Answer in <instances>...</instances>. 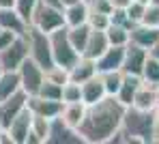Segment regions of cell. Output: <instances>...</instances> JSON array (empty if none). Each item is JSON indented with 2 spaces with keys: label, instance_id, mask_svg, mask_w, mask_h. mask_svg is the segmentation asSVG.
I'll use <instances>...</instances> for the list:
<instances>
[{
  "label": "cell",
  "instance_id": "obj_1",
  "mask_svg": "<svg viewBox=\"0 0 159 144\" xmlns=\"http://www.w3.org/2000/svg\"><path fill=\"white\" fill-rule=\"evenodd\" d=\"M125 106L114 97L106 95L101 101L93 103L86 108V116L78 127L82 140L88 144H106L110 138L120 129L123 116H125Z\"/></svg>",
  "mask_w": 159,
  "mask_h": 144
},
{
  "label": "cell",
  "instance_id": "obj_2",
  "mask_svg": "<svg viewBox=\"0 0 159 144\" xmlns=\"http://www.w3.org/2000/svg\"><path fill=\"white\" fill-rule=\"evenodd\" d=\"M153 118L155 112H146V110H138L129 106L123 116V129L127 131V136L131 138V142H151V133H153Z\"/></svg>",
  "mask_w": 159,
  "mask_h": 144
},
{
  "label": "cell",
  "instance_id": "obj_3",
  "mask_svg": "<svg viewBox=\"0 0 159 144\" xmlns=\"http://www.w3.org/2000/svg\"><path fill=\"white\" fill-rule=\"evenodd\" d=\"M26 39H28V56L32 58L37 65H41V67H43V71H45V69H50V67H54L50 34L28 24Z\"/></svg>",
  "mask_w": 159,
  "mask_h": 144
},
{
  "label": "cell",
  "instance_id": "obj_4",
  "mask_svg": "<svg viewBox=\"0 0 159 144\" xmlns=\"http://www.w3.org/2000/svg\"><path fill=\"white\" fill-rule=\"evenodd\" d=\"M30 26L43 30V32H54V30L67 26L65 24V9H54L50 4H45L43 0H39L30 13V20H28Z\"/></svg>",
  "mask_w": 159,
  "mask_h": 144
},
{
  "label": "cell",
  "instance_id": "obj_5",
  "mask_svg": "<svg viewBox=\"0 0 159 144\" xmlns=\"http://www.w3.org/2000/svg\"><path fill=\"white\" fill-rule=\"evenodd\" d=\"M50 43H52L54 65H58V67L71 69V67L78 62V58L82 56V54H78V52H75V47H73V45H71V41H69L67 26H62V28L50 32Z\"/></svg>",
  "mask_w": 159,
  "mask_h": 144
},
{
  "label": "cell",
  "instance_id": "obj_6",
  "mask_svg": "<svg viewBox=\"0 0 159 144\" xmlns=\"http://www.w3.org/2000/svg\"><path fill=\"white\" fill-rule=\"evenodd\" d=\"M28 58V39L26 34L15 37V41L11 45H7L4 50H0V65L4 71H17L20 65Z\"/></svg>",
  "mask_w": 159,
  "mask_h": 144
},
{
  "label": "cell",
  "instance_id": "obj_7",
  "mask_svg": "<svg viewBox=\"0 0 159 144\" xmlns=\"http://www.w3.org/2000/svg\"><path fill=\"white\" fill-rule=\"evenodd\" d=\"M17 73H20L22 90H26L28 95H37L39 88H41V84H43V80H45V71H43V67L37 65L32 58L28 56L26 60L20 65Z\"/></svg>",
  "mask_w": 159,
  "mask_h": 144
},
{
  "label": "cell",
  "instance_id": "obj_8",
  "mask_svg": "<svg viewBox=\"0 0 159 144\" xmlns=\"http://www.w3.org/2000/svg\"><path fill=\"white\" fill-rule=\"evenodd\" d=\"M26 106H28V92L22 90V88L15 95L7 97V99H0V125H2V129H7L11 125V120L20 114Z\"/></svg>",
  "mask_w": 159,
  "mask_h": 144
},
{
  "label": "cell",
  "instance_id": "obj_9",
  "mask_svg": "<svg viewBox=\"0 0 159 144\" xmlns=\"http://www.w3.org/2000/svg\"><path fill=\"white\" fill-rule=\"evenodd\" d=\"M45 144H84L82 136L78 129L69 127L67 123H62L60 116L52 118V127H50V136Z\"/></svg>",
  "mask_w": 159,
  "mask_h": 144
},
{
  "label": "cell",
  "instance_id": "obj_10",
  "mask_svg": "<svg viewBox=\"0 0 159 144\" xmlns=\"http://www.w3.org/2000/svg\"><path fill=\"white\" fill-rule=\"evenodd\" d=\"M125 47H127V45H110L106 52L95 60V62H97V73L123 69V62H125Z\"/></svg>",
  "mask_w": 159,
  "mask_h": 144
},
{
  "label": "cell",
  "instance_id": "obj_11",
  "mask_svg": "<svg viewBox=\"0 0 159 144\" xmlns=\"http://www.w3.org/2000/svg\"><path fill=\"white\" fill-rule=\"evenodd\" d=\"M146 58H148V50H144V47H140L135 43H127L123 71L125 73H133V75H142V69H144Z\"/></svg>",
  "mask_w": 159,
  "mask_h": 144
},
{
  "label": "cell",
  "instance_id": "obj_12",
  "mask_svg": "<svg viewBox=\"0 0 159 144\" xmlns=\"http://www.w3.org/2000/svg\"><path fill=\"white\" fill-rule=\"evenodd\" d=\"M30 123H32V112H30V108L26 106L20 114L11 120V125L7 127V131H9L13 144H26L28 131H30Z\"/></svg>",
  "mask_w": 159,
  "mask_h": 144
},
{
  "label": "cell",
  "instance_id": "obj_13",
  "mask_svg": "<svg viewBox=\"0 0 159 144\" xmlns=\"http://www.w3.org/2000/svg\"><path fill=\"white\" fill-rule=\"evenodd\" d=\"M28 108H30L32 114L45 116V118H56L62 110V101L45 99L41 95H28Z\"/></svg>",
  "mask_w": 159,
  "mask_h": 144
},
{
  "label": "cell",
  "instance_id": "obj_14",
  "mask_svg": "<svg viewBox=\"0 0 159 144\" xmlns=\"http://www.w3.org/2000/svg\"><path fill=\"white\" fill-rule=\"evenodd\" d=\"M106 86L101 80V73H95L93 78H88L86 82H82V101L86 106H93L97 101H101L106 97Z\"/></svg>",
  "mask_w": 159,
  "mask_h": 144
},
{
  "label": "cell",
  "instance_id": "obj_15",
  "mask_svg": "<svg viewBox=\"0 0 159 144\" xmlns=\"http://www.w3.org/2000/svg\"><path fill=\"white\" fill-rule=\"evenodd\" d=\"M50 127H52V118L32 114V123H30L26 144H45L48 142V136H50Z\"/></svg>",
  "mask_w": 159,
  "mask_h": 144
},
{
  "label": "cell",
  "instance_id": "obj_16",
  "mask_svg": "<svg viewBox=\"0 0 159 144\" xmlns=\"http://www.w3.org/2000/svg\"><path fill=\"white\" fill-rule=\"evenodd\" d=\"M0 28L13 30L15 34H26L28 22L20 15V11H17L15 7H11V9H0Z\"/></svg>",
  "mask_w": 159,
  "mask_h": 144
},
{
  "label": "cell",
  "instance_id": "obj_17",
  "mask_svg": "<svg viewBox=\"0 0 159 144\" xmlns=\"http://www.w3.org/2000/svg\"><path fill=\"white\" fill-rule=\"evenodd\" d=\"M159 41V28H151V26H144V24H135L129 30V43H135L144 50H148L153 43Z\"/></svg>",
  "mask_w": 159,
  "mask_h": 144
},
{
  "label": "cell",
  "instance_id": "obj_18",
  "mask_svg": "<svg viewBox=\"0 0 159 144\" xmlns=\"http://www.w3.org/2000/svg\"><path fill=\"white\" fill-rule=\"evenodd\" d=\"M107 47H110V41H107L106 30L90 28V37H88V43H86V50H84L82 56H88V58H93V60H97Z\"/></svg>",
  "mask_w": 159,
  "mask_h": 144
},
{
  "label": "cell",
  "instance_id": "obj_19",
  "mask_svg": "<svg viewBox=\"0 0 159 144\" xmlns=\"http://www.w3.org/2000/svg\"><path fill=\"white\" fill-rule=\"evenodd\" d=\"M140 84H142V75H133V73H125L123 71V84H120L118 92H116V99L125 108H129L133 103V95H135V90H138Z\"/></svg>",
  "mask_w": 159,
  "mask_h": 144
},
{
  "label": "cell",
  "instance_id": "obj_20",
  "mask_svg": "<svg viewBox=\"0 0 159 144\" xmlns=\"http://www.w3.org/2000/svg\"><path fill=\"white\" fill-rule=\"evenodd\" d=\"M95 73H97V62H95L93 58H88V56H80L78 62L69 69V80L82 84V82H86L88 78H93Z\"/></svg>",
  "mask_w": 159,
  "mask_h": 144
},
{
  "label": "cell",
  "instance_id": "obj_21",
  "mask_svg": "<svg viewBox=\"0 0 159 144\" xmlns=\"http://www.w3.org/2000/svg\"><path fill=\"white\" fill-rule=\"evenodd\" d=\"M86 103L84 101H73V103H62V110H60V118H62V123H67L69 127H73V129H78L80 125H82V120H84V116H86Z\"/></svg>",
  "mask_w": 159,
  "mask_h": 144
},
{
  "label": "cell",
  "instance_id": "obj_22",
  "mask_svg": "<svg viewBox=\"0 0 159 144\" xmlns=\"http://www.w3.org/2000/svg\"><path fill=\"white\" fill-rule=\"evenodd\" d=\"M131 106H133V108H138V110L155 112V86L142 80V84L138 86L135 95H133V103H131Z\"/></svg>",
  "mask_w": 159,
  "mask_h": 144
},
{
  "label": "cell",
  "instance_id": "obj_23",
  "mask_svg": "<svg viewBox=\"0 0 159 144\" xmlns=\"http://www.w3.org/2000/svg\"><path fill=\"white\" fill-rule=\"evenodd\" d=\"M67 34H69L71 45L75 47V52H78V54H84L86 43H88V37H90V26H88V22H86V24H80V26H67Z\"/></svg>",
  "mask_w": 159,
  "mask_h": 144
},
{
  "label": "cell",
  "instance_id": "obj_24",
  "mask_svg": "<svg viewBox=\"0 0 159 144\" xmlns=\"http://www.w3.org/2000/svg\"><path fill=\"white\" fill-rule=\"evenodd\" d=\"M20 88H22V82H20L17 71H2V75H0V99L15 95Z\"/></svg>",
  "mask_w": 159,
  "mask_h": 144
},
{
  "label": "cell",
  "instance_id": "obj_25",
  "mask_svg": "<svg viewBox=\"0 0 159 144\" xmlns=\"http://www.w3.org/2000/svg\"><path fill=\"white\" fill-rule=\"evenodd\" d=\"M86 22H88V4L84 0L65 9V24L67 26H80V24H86Z\"/></svg>",
  "mask_w": 159,
  "mask_h": 144
},
{
  "label": "cell",
  "instance_id": "obj_26",
  "mask_svg": "<svg viewBox=\"0 0 159 144\" xmlns=\"http://www.w3.org/2000/svg\"><path fill=\"white\" fill-rule=\"evenodd\" d=\"M107 41L110 45H127L129 43V30L125 26H118V24H110L106 28Z\"/></svg>",
  "mask_w": 159,
  "mask_h": 144
},
{
  "label": "cell",
  "instance_id": "obj_27",
  "mask_svg": "<svg viewBox=\"0 0 159 144\" xmlns=\"http://www.w3.org/2000/svg\"><path fill=\"white\" fill-rule=\"evenodd\" d=\"M101 80H103V86H106V92H107V95H114V97H116L118 88H120V84H123V69L101 73Z\"/></svg>",
  "mask_w": 159,
  "mask_h": 144
},
{
  "label": "cell",
  "instance_id": "obj_28",
  "mask_svg": "<svg viewBox=\"0 0 159 144\" xmlns=\"http://www.w3.org/2000/svg\"><path fill=\"white\" fill-rule=\"evenodd\" d=\"M142 80L148 82V84H153V86L159 84V60L157 58H153V56L146 58L144 69H142Z\"/></svg>",
  "mask_w": 159,
  "mask_h": 144
},
{
  "label": "cell",
  "instance_id": "obj_29",
  "mask_svg": "<svg viewBox=\"0 0 159 144\" xmlns=\"http://www.w3.org/2000/svg\"><path fill=\"white\" fill-rule=\"evenodd\" d=\"M37 95H41L45 99H54V101H62V84H56V82L45 78Z\"/></svg>",
  "mask_w": 159,
  "mask_h": 144
},
{
  "label": "cell",
  "instance_id": "obj_30",
  "mask_svg": "<svg viewBox=\"0 0 159 144\" xmlns=\"http://www.w3.org/2000/svg\"><path fill=\"white\" fill-rule=\"evenodd\" d=\"M73 101H82V84L69 80L62 84V103H73Z\"/></svg>",
  "mask_w": 159,
  "mask_h": 144
},
{
  "label": "cell",
  "instance_id": "obj_31",
  "mask_svg": "<svg viewBox=\"0 0 159 144\" xmlns=\"http://www.w3.org/2000/svg\"><path fill=\"white\" fill-rule=\"evenodd\" d=\"M140 24L151 26V28H159V4H153V2H148V4H146L144 15H142V20H140Z\"/></svg>",
  "mask_w": 159,
  "mask_h": 144
},
{
  "label": "cell",
  "instance_id": "obj_32",
  "mask_svg": "<svg viewBox=\"0 0 159 144\" xmlns=\"http://www.w3.org/2000/svg\"><path fill=\"white\" fill-rule=\"evenodd\" d=\"M88 26L90 28L106 30L110 26V15L107 13H99V11H90L88 9Z\"/></svg>",
  "mask_w": 159,
  "mask_h": 144
},
{
  "label": "cell",
  "instance_id": "obj_33",
  "mask_svg": "<svg viewBox=\"0 0 159 144\" xmlns=\"http://www.w3.org/2000/svg\"><path fill=\"white\" fill-rule=\"evenodd\" d=\"M45 78L52 80V82H56V84H65V82H69V69L54 65L50 69H45Z\"/></svg>",
  "mask_w": 159,
  "mask_h": 144
},
{
  "label": "cell",
  "instance_id": "obj_34",
  "mask_svg": "<svg viewBox=\"0 0 159 144\" xmlns=\"http://www.w3.org/2000/svg\"><path fill=\"white\" fill-rule=\"evenodd\" d=\"M144 9H146V4H144V2L131 0V4H129L125 11H127V15H129V20H131V22L140 24V20H142V15H144Z\"/></svg>",
  "mask_w": 159,
  "mask_h": 144
},
{
  "label": "cell",
  "instance_id": "obj_35",
  "mask_svg": "<svg viewBox=\"0 0 159 144\" xmlns=\"http://www.w3.org/2000/svg\"><path fill=\"white\" fill-rule=\"evenodd\" d=\"M37 2H39V0H15V9L20 11V15L28 22V20H30V13H32V9H34Z\"/></svg>",
  "mask_w": 159,
  "mask_h": 144
},
{
  "label": "cell",
  "instance_id": "obj_36",
  "mask_svg": "<svg viewBox=\"0 0 159 144\" xmlns=\"http://www.w3.org/2000/svg\"><path fill=\"white\" fill-rule=\"evenodd\" d=\"M15 37H20V34H15L13 30H4V28H0V50H4L7 45H11V43L15 41Z\"/></svg>",
  "mask_w": 159,
  "mask_h": 144
},
{
  "label": "cell",
  "instance_id": "obj_37",
  "mask_svg": "<svg viewBox=\"0 0 159 144\" xmlns=\"http://www.w3.org/2000/svg\"><path fill=\"white\" fill-rule=\"evenodd\" d=\"M151 142L159 144V110H155V118H153V133H151Z\"/></svg>",
  "mask_w": 159,
  "mask_h": 144
},
{
  "label": "cell",
  "instance_id": "obj_38",
  "mask_svg": "<svg viewBox=\"0 0 159 144\" xmlns=\"http://www.w3.org/2000/svg\"><path fill=\"white\" fill-rule=\"evenodd\" d=\"M110 2H112L114 9H127L131 4V0H110Z\"/></svg>",
  "mask_w": 159,
  "mask_h": 144
},
{
  "label": "cell",
  "instance_id": "obj_39",
  "mask_svg": "<svg viewBox=\"0 0 159 144\" xmlns=\"http://www.w3.org/2000/svg\"><path fill=\"white\" fill-rule=\"evenodd\" d=\"M148 56H153V58H157V60H159V41H157V43H153V45L148 47Z\"/></svg>",
  "mask_w": 159,
  "mask_h": 144
},
{
  "label": "cell",
  "instance_id": "obj_40",
  "mask_svg": "<svg viewBox=\"0 0 159 144\" xmlns=\"http://www.w3.org/2000/svg\"><path fill=\"white\" fill-rule=\"evenodd\" d=\"M15 7V0H0V9H11Z\"/></svg>",
  "mask_w": 159,
  "mask_h": 144
},
{
  "label": "cell",
  "instance_id": "obj_41",
  "mask_svg": "<svg viewBox=\"0 0 159 144\" xmlns=\"http://www.w3.org/2000/svg\"><path fill=\"white\" fill-rule=\"evenodd\" d=\"M78 2H82V0H62V7L67 9V7H73V4H78Z\"/></svg>",
  "mask_w": 159,
  "mask_h": 144
},
{
  "label": "cell",
  "instance_id": "obj_42",
  "mask_svg": "<svg viewBox=\"0 0 159 144\" xmlns=\"http://www.w3.org/2000/svg\"><path fill=\"white\" fill-rule=\"evenodd\" d=\"M155 110H159V84L155 86Z\"/></svg>",
  "mask_w": 159,
  "mask_h": 144
},
{
  "label": "cell",
  "instance_id": "obj_43",
  "mask_svg": "<svg viewBox=\"0 0 159 144\" xmlns=\"http://www.w3.org/2000/svg\"><path fill=\"white\" fill-rule=\"evenodd\" d=\"M151 2H153V4H159V0H151Z\"/></svg>",
  "mask_w": 159,
  "mask_h": 144
},
{
  "label": "cell",
  "instance_id": "obj_44",
  "mask_svg": "<svg viewBox=\"0 0 159 144\" xmlns=\"http://www.w3.org/2000/svg\"><path fill=\"white\" fill-rule=\"evenodd\" d=\"M2 71H4V69H2V65H0V75H2Z\"/></svg>",
  "mask_w": 159,
  "mask_h": 144
},
{
  "label": "cell",
  "instance_id": "obj_45",
  "mask_svg": "<svg viewBox=\"0 0 159 144\" xmlns=\"http://www.w3.org/2000/svg\"><path fill=\"white\" fill-rule=\"evenodd\" d=\"M0 133H2V125H0Z\"/></svg>",
  "mask_w": 159,
  "mask_h": 144
},
{
  "label": "cell",
  "instance_id": "obj_46",
  "mask_svg": "<svg viewBox=\"0 0 159 144\" xmlns=\"http://www.w3.org/2000/svg\"><path fill=\"white\" fill-rule=\"evenodd\" d=\"M86 2H90V0H86Z\"/></svg>",
  "mask_w": 159,
  "mask_h": 144
}]
</instances>
